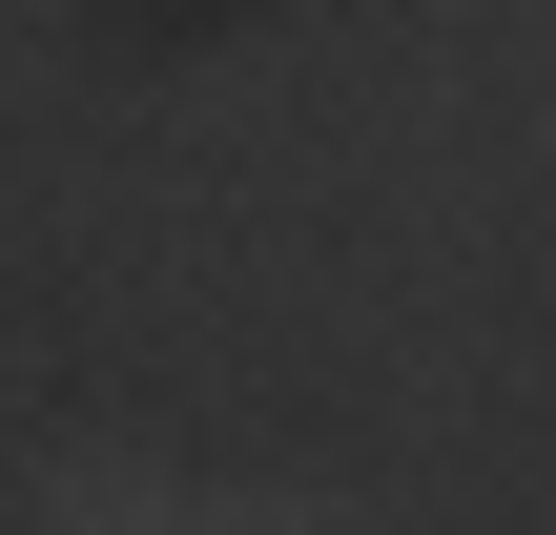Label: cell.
Returning a JSON list of instances; mask_svg holds the SVG:
<instances>
[{
    "label": "cell",
    "mask_w": 556,
    "mask_h": 535,
    "mask_svg": "<svg viewBox=\"0 0 556 535\" xmlns=\"http://www.w3.org/2000/svg\"><path fill=\"white\" fill-rule=\"evenodd\" d=\"M206 474H165L144 433H83V454H41V535H186Z\"/></svg>",
    "instance_id": "6da1fadb"
},
{
    "label": "cell",
    "mask_w": 556,
    "mask_h": 535,
    "mask_svg": "<svg viewBox=\"0 0 556 535\" xmlns=\"http://www.w3.org/2000/svg\"><path fill=\"white\" fill-rule=\"evenodd\" d=\"M186 535H392L371 495H309V474H227V495H186Z\"/></svg>",
    "instance_id": "7a4b0ae2"
}]
</instances>
